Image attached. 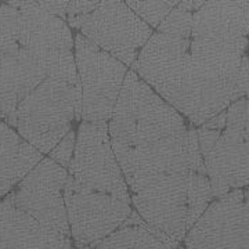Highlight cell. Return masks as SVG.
<instances>
[{
	"mask_svg": "<svg viewBox=\"0 0 249 249\" xmlns=\"http://www.w3.org/2000/svg\"><path fill=\"white\" fill-rule=\"evenodd\" d=\"M248 1H178L133 70L194 126L248 97Z\"/></svg>",
	"mask_w": 249,
	"mask_h": 249,
	"instance_id": "6da1fadb",
	"label": "cell"
},
{
	"mask_svg": "<svg viewBox=\"0 0 249 249\" xmlns=\"http://www.w3.org/2000/svg\"><path fill=\"white\" fill-rule=\"evenodd\" d=\"M80 112L79 79L73 50H68L49 76L19 103L11 127L37 151L49 155L82 121Z\"/></svg>",
	"mask_w": 249,
	"mask_h": 249,
	"instance_id": "7a4b0ae2",
	"label": "cell"
},
{
	"mask_svg": "<svg viewBox=\"0 0 249 249\" xmlns=\"http://www.w3.org/2000/svg\"><path fill=\"white\" fill-rule=\"evenodd\" d=\"M202 163L217 196L248 187V97L196 127Z\"/></svg>",
	"mask_w": 249,
	"mask_h": 249,
	"instance_id": "3957f363",
	"label": "cell"
},
{
	"mask_svg": "<svg viewBox=\"0 0 249 249\" xmlns=\"http://www.w3.org/2000/svg\"><path fill=\"white\" fill-rule=\"evenodd\" d=\"M65 22L129 70L154 32L126 1H70Z\"/></svg>",
	"mask_w": 249,
	"mask_h": 249,
	"instance_id": "277c9868",
	"label": "cell"
},
{
	"mask_svg": "<svg viewBox=\"0 0 249 249\" xmlns=\"http://www.w3.org/2000/svg\"><path fill=\"white\" fill-rule=\"evenodd\" d=\"M73 58L80 85V119L108 124L129 68L79 34L73 35Z\"/></svg>",
	"mask_w": 249,
	"mask_h": 249,
	"instance_id": "5b68a950",
	"label": "cell"
},
{
	"mask_svg": "<svg viewBox=\"0 0 249 249\" xmlns=\"http://www.w3.org/2000/svg\"><path fill=\"white\" fill-rule=\"evenodd\" d=\"M68 180L91 191L109 194L130 202V193L112 150L108 124L80 121Z\"/></svg>",
	"mask_w": 249,
	"mask_h": 249,
	"instance_id": "8992f818",
	"label": "cell"
},
{
	"mask_svg": "<svg viewBox=\"0 0 249 249\" xmlns=\"http://www.w3.org/2000/svg\"><path fill=\"white\" fill-rule=\"evenodd\" d=\"M64 198L71 240L78 249H91L122 227L133 213L130 202L76 186L68 178Z\"/></svg>",
	"mask_w": 249,
	"mask_h": 249,
	"instance_id": "52a82bcc",
	"label": "cell"
},
{
	"mask_svg": "<svg viewBox=\"0 0 249 249\" xmlns=\"http://www.w3.org/2000/svg\"><path fill=\"white\" fill-rule=\"evenodd\" d=\"M67 178L68 170L45 155L9 194L11 202L36 222L71 237L64 198Z\"/></svg>",
	"mask_w": 249,
	"mask_h": 249,
	"instance_id": "ba28073f",
	"label": "cell"
},
{
	"mask_svg": "<svg viewBox=\"0 0 249 249\" xmlns=\"http://www.w3.org/2000/svg\"><path fill=\"white\" fill-rule=\"evenodd\" d=\"M183 249H248V191L231 190L209 205L180 242Z\"/></svg>",
	"mask_w": 249,
	"mask_h": 249,
	"instance_id": "9c48e42d",
	"label": "cell"
},
{
	"mask_svg": "<svg viewBox=\"0 0 249 249\" xmlns=\"http://www.w3.org/2000/svg\"><path fill=\"white\" fill-rule=\"evenodd\" d=\"M68 52V50H65ZM65 52L0 45V119L13 124L19 103L49 76Z\"/></svg>",
	"mask_w": 249,
	"mask_h": 249,
	"instance_id": "30bf717a",
	"label": "cell"
},
{
	"mask_svg": "<svg viewBox=\"0 0 249 249\" xmlns=\"http://www.w3.org/2000/svg\"><path fill=\"white\" fill-rule=\"evenodd\" d=\"M0 249H73V245L71 237L36 222L6 196L0 201Z\"/></svg>",
	"mask_w": 249,
	"mask_h": 249,
	"instance_id": "8fae6325",
	"label": "cell"
},
{
	"mask_svg": "<svg viewBox=\"0 0 249 249\" xmlns=\"http://www.w3.org/2000/svg\"><path fill=\"white\" fill-rule=\"evenodd\" d=\"M43 158L42 152L0 119V198L9 196Z\"/></svg>",
	"mask_w": 249,
	"mask_h": 249,
	"instance_id": "7c38bea8",
	"label": "cell"
},
{
	"mask_svg": "<svg viewBox=\"0 0 249 249\" xmlns=\"http://www.w3.org/2000/svg\"><path fill=\"white\" fill-rule=\"evenodd\" d=\"M180 245L145 223H124L91 249H176Z\"/></svg>",
	"mask_w": 249,
	"mask_h": 249,
	"instance_id": "4fadbf2b",
	"label": "cell"
},
{
	"mask_svg": "<svg viewBox=\"0 0 249 249\" xmlns=\"http://www.w3.org/2000/svg\"><path fill=\"white\" fill-rule=\"evenodd\" d=\"M178 1H126L137 17L144 21L152 31L160 27Z\"/></svg>",
	"mask_w": 249,
	"mask_h": 249,
	"instance_id": "5bb4252c",
	"label": "cell"
},
{
	"mask_svg": "<svg viewBox=\"0 0 249 249\" xmlns=\"http://www.w3.org/2000/svg\"><path fill=\"white\" fill-rule=\"evenodd\" d=\"M76 129H78V126L71 129L47 155L49 158H52L54 162H57L58 165H61L65 169H68L72 157H73L75 142H76Z\"/></svg>",
	"mask_w": 249,
	"mask_h": 249,
	"instance_id": "9a60e30c",
	"label": "cell"
},
{
	"mask_svg": "<svg viewBox=\"0 0 249 249\" xmlns=\"http://www.w3.org/2000/svg\"><path fill=\"white\" fill-rule=\"evenodd\" d=\"M68 3L70 1H39L42 9L50 13L52 16L61 18L64 21H65V13H67Z\"/></svg>",
	"mask_w": 249,
	"mask_h": 249,
	"instance_id": "2e32d148",
	"label": "cell"
}]
</instances>
